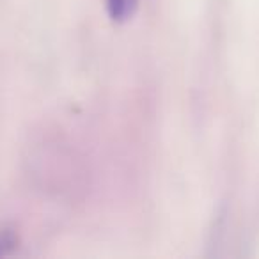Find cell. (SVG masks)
Returning a JSON list of instances; mask_svg holds the SVG:
<instances>
[{
    "instance_id": "obj_1",
    "label": "cell",
    "mask_w": 259,
    "mask_h": 259,
    "mask_svg": "<svg viewBox=\"0 0 259 259\" xmlns=\"http://www.w3.org/2000/svg\"><path fill=\"white\" fill-rule=\"evenodd\" d=\"M105 4L114 22H126L137 11L139 0H105Z\"/></svg>"
},
{
    "instance_id": "obj_2",
    "label": "cell",
    "mask_w": 259,
    "mask_h": 259,
    "mask_svg": "<svg viewBox=\"0 0 259 259\" xmlns=\"http://www.w3.org/2000/svg\"><path fill=\"white\" fill-rule=\"evenodd\" d=\"M13 247H15V240L9 234H0V255H4Z\"/></svg>"
}]
</instances>
